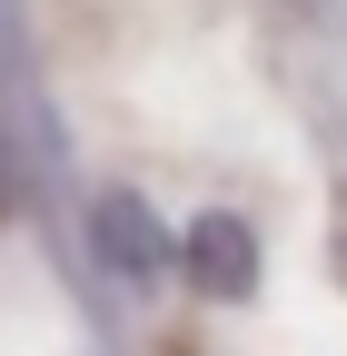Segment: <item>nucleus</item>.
Wrapping results in <instances>:
<instances>
[{
	"mask_svg": "<svg viewBox=\"0 0 347 356\" xmlns=\"http://www.w3.org/2000/svg\"><path fill=\"white\" fill-rule=\"evenodd\" d=\"M90 248H100L109 277H129V287H149V277H169V267H179V238H169L129 188H109V198L90 208Z\"/></svg>",
	"mask_w": 347,
	"mask_h": 356,
	"instance_id": "1",
	"label": "nucleus"
},
{
	"mask_svg": "<svg viewBox=\"0 0 347 356\" xmlns=\"http://www.w3.org/2000/svg\"><path fill=\"white\" fill-rule=\"evenodd\" d=\"M179 267L199 277V297H258V238H248V218H229V208H208L199 228L179 238Z\"/></svg>",
	"mask_w": 347,
	"mask_h": 356,
	"instance_id": "2",
	"label": "nucleus"
}]
</instances>
